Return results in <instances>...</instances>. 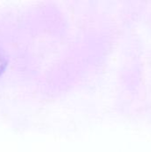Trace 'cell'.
Masks as SVG:
<instances>
[{
	"label": "cell",
	"mask_w": 151,
	"mask_h": 152,
	"mask_svg": "<svg viewBox=\"0 0 151 152\" xmlns=\"http://www.w3.org/2000/svg\"><path fill=\"white\" fill-rule=\"evenodd\" d=\"M5 66H6V60H5V58L3 54V52L1 51V48H0V74L4 69Z\"/></svg>",
	"instance_id": "obj_1"
}]
</instances>
